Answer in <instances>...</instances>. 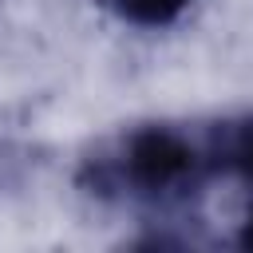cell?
<instances>
[{"mask_svg": "<svg viewBox=\"0 0 253 253\" xmlns=\"http://www.w3.org/2000/svg\"><path fill=\"white\" fill-rule=\"evenodd\" d=\"M237 245H241V249H253V210L245 213V221H241V229H237Z\"/></svg>", "mask_w": 253, "mask_h": 253, "instance_id": "obj_4", "label": "cell"}, {"mask_svg": "<svg viewBox=\"0 0 253 253\" xmlns=\"http://www.w3.org/2000/svg\"><path fill=\"white\" fill-rule=\"evenodd\" d=\"M213 178L202 130L190 134L174 123H142L123 134L111 158L83 166V186L99 198H130L146 206H182Z\"/></svg>", "mask_w": 253, "mask_h": 253, "instance_id": "obj_1", "label": "cell"}, {"mask_svg": "<svg viewBox=\"0 0 253 253\" xmlns=\"http://www.w3.org/2000/svg\"><path fill=\"white\" fill-rule=\"evenodd\" d=\"M202 146L213 178L229 174V178L253 182V115H229L202 126Z\"/></svg>", "mask_w": 253, "mask_h": 253, "instance_id": "obj_2", "label": "cell"}, {"mask_svg": "<svg viewBox=\"0 0 253 253\" xmlns=\"http://www.w3.org/2000/svg\"><path fill=\"white\" fill-rule=\"evenodd\" d=\"M107 12H115L119 20L126 24H138V28H166L174 24L190 0H99Z\"/></svg>", "mask_w": 253, "mask_h": 253, "instance_id": "obj_3", "label": "cell"}]
</instances>
